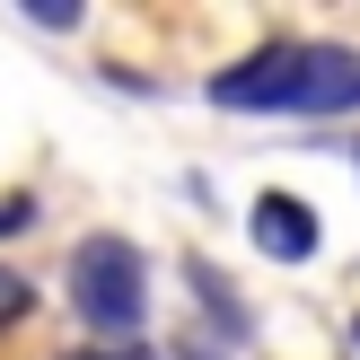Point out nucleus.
<instances>
[{"mask_svg": "<svg viewBox=\"0 0 360 360\" xmlns=\"http://www.w3.org/2000/svg\"><path fill=\"white\" fill-rule=\"evenodd\" d=\"M27 308H35V281L0 264V326H18V316H27Z\"/></svg>", "mask_w": 360, "mask_h": 360, "instance_id": "4", "label": "nucleus"}, {"mask_svg": "<svg viewBox=\"0 0 360 360\" xmlns=\"http://www.w3.org/2000/svg\"><path fill=\"white\" fill-rule=\"evenodd\" d=\"M18 229H35V193H0V238H18Z\"/></svg>", "mask_w": 360, "mask_h": 360, "instance_id": "5", "label": "nucleus"}, {"mask_svg": "<svg viewBox=\"0 0 360 360\" xmlns=\"http://www.w3.org/2000/svg\"><path fill=\"white\" fill-rule=\"evenodd\" d=\"M35 27H79V0H27Z\"/></svg>", "mask_w": 360, "mask_h": 360, "instance_id": "6", "label": "nucleus"}, {"mask_svg": "<svg viewBox=\"0 0 360 360\" xmlns=\"http://www.w3.org/2000/svg\"><path fill=\"white\" fill-rule=\"evenodd\" d=\"M211 105H229V115H360V44L273 35L211 79Z\"/></svg>", "mask_w": 360, "mask_h": 360, "instance_id": "1", "label": "nucleus"}, {"mask_svg": "<svg viewBox=\"0 0 360 360\" xmlns=\"http://www.w3.org/2000/svg\"><path fill=\"white\" fill-rule=\"evenodd\" d=\"M246 238H255L273 264H308L316 255V211L299 202V193H264L255 220H246Z\"/></svg>", "mask_w": 360, "mask_h": 360, "instance_id": "3", "label": "nucleus"}, {"mask_svg": "<svg viewBox=\"0 0 360 360\" xmlns=\"http://www.w3.org/2000/svg\"><path fill=\"white\" fill-rule=\"evenodd\" d=\"M79 360H150V352H141V343H132V352H79Z\"/></svg>", "mask_w": 360, "mask_h": 360, "instance_id": "7", "label": "nucleus"}, {"mask_svg": "<svg viewBox=\"0 0 360 360\" xmlns=\"http://www.w3.org/2000/svg\"><path fill=\"white\" fill-rule=\"evenodd\" d=\"M70 308H79V326L97 334H132L141 316H150V255H141L132 238H115V229H97V238L70 246Z\"/></svg>", "mask_w": 360, "mask_h": 360, "instance_id": "2", "label": "nucleus"}, {"mask_svg": "<svg viewBox=\"0 0 360 360\" xmlns=\"http://www.w3.org/2000/svg\"><path fill=\"white\" fill-rule=\"evenodd\" d=\"M352 343H360V326H352Z\"/></svg>", "mask_w": 360, "mask_h": 360, "instance_id": "8", "label": "nucleus"}, {"mask_svg": "<svg viewBox=\"0 0 360 360\" xmlns=\"http://www.w3.org/2000/svg\"><path fill=\"white\" fill-rule=\"evenodd\" d=\"M352 158H360V150H352Z\"/></svg>", "mask_w": 360, "mask_h": 360, "instance_id": "9", "label": "nucleus"}]
</instances>
